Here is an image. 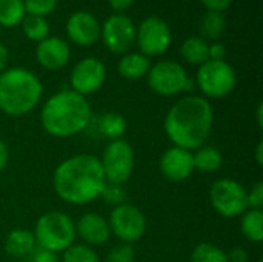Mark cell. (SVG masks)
Listing matches in <instances>:
<instances>
[{"mask_svg": "<svg viewBox=\"0 0 263 262\" xmlns=\"http://www.w3.org/2000/svg\"><path fill=\"white\" fill-rule=\"evenodd\" d=\"M105 185L100 159L88 153L62 161L52 174L55 195L69 205H86L99 199Z\"/></svg>", "mask_w": 263, "mask_h": 262, "instance_id": "cell-1", "label": "cell"}, {"mask_svg": "<svg viewBox=\"0 0 263 262\" xmlns=\"http://www.w3.org/2000/svg\"><path fill=\"white\" fill-rule=\"evenodd\" d=\"M214 124V111L208 99L185 96L166 113L163 128L174 147L193 151L208 139Z\"/></svg>", "mask_w": 263, "mask_h": 262, "instance_id": "cell-2", "label": "cell"}, {"mask_svg": "<svg viewBox=\"0 0 263 262\" xmlns=\"http://www.w3.org/2000/svg\"><path fill=\"white\" fill-rule=\"evenodd\" d=\"M91 120L92 108L89 100L71 88L52 94L40 111L43 130L54 137H72L85 131Z\"/></svg>", "mask_w": 263, "mask_h": 262, "instance_id": "cell-3", "label": "cell"}, {"mask_svg": "<svg viewBox=\"0 0 263 262\" xmlns=\"http://www.w3.org/2000/svg\"><path fill=\"white\" fill-rule=\"evenodd\" d=\"M42 94L40 79L23 66L8 68L0 74V110L11 117H20L32 111Z\"/></svg>", "mask_w": 263, "mask_h": 262, "instance_id": "cell-4", "label": "cell"}, {"mask_svg": "<svg viewBox=\"0 0 263 262\" xmlns=\"http://www.w3.org/2000/svg\"><path fill=\"white\" fill-rule=\"evenodd\" d=\"M32 235L39 249L60 253L74 244L76 222L63 212H48L37 219Z\"/></svg>", "mask_w": 263, "mask_h": 262, "instance_id": "cell-5", "label": "cell"}, {"mask_svg": "<svg viewBox=\"0 0 263 262\" xmlns=\"http://www.w3.org/2000/svg\"><path fill=\"white\" fill-rule=\"evenodd\" d=\"M194 82L202 91V97L222 99L236 88L237 74L227 60H206L199 66Z\"/></svg>", "mask_w": 263, "mask_h": 262, "instance_id": "cell-6", "label": "cell"}, {"mask_svg": "<svg viewBox=\"0 0 263 262\" xmlns=\"http://www.w3.org/2000/svg\"><path fill=\"white\" fill-rule=\"evenodd\" d=\"M100 159L108 184L123 185L133 174L136 165L134 148L125 139L109 141Z\"/></svg>", "mask_w": 263, "mask_h": 262, "instance_id": "cell-7", "label": "cell"}, {"mask_svg": "<svg viewBox=\"0 0 263 262\" xmlns=\"http://www.w3.org/2000/svg\"><path fill=\"white\" fill-rule=\"evenodd\" d=\"M210 202L214 212L223 218H237L248 210L245 187L228 178L217 179L211 185Z\"/></svg>", "mask_w": 263, "mask_h": 262, "instance_id": "cell-8", "label": "cell"}, {"mask_svg": "<svg viewBox=\"0 0 263 262\" xmlns=\"http://www.w3.org/2000/svg\"><path fill=\"white\" fill-rule=\"evenodd\" d=\"M190 76L186 69L174 60H160L151 65L146 80L148 86L159 96L171 97L183 93Z\"/></svg>", "mask_w": 263, "mask_h": 262, "instance_id": "cell-9", "label": "cell"}, {"mask_svg": "<svg viewBox=\"0 0 263 262\" xmlns=\"http://www.w3.org/2000/svg\"><path fill=\"white\" fill-rule=\"evenodd\" d=\"M173 42V32L170 25L157 17L149 15L137 26L136 31V43L146 57H157L168 51Z\"/></svg>", "mask_w": 263, "mask_h": 262, "instance_id": "cell-10", "label": "cell"}, {"mask_svg": "<svg viewBox=\"0 0 263 262\" xmlns=\"http://www.w3.org/2000/svg\"><path fill=\"white\" fill-rule=\"evenodd\" d=\"M109 230L123 244H133L146 232V218L140 208L131 204H122L112 208L109 219Z\"/></svg>", "mask_w": 263, "mask_h": 262, "instance_id": "cell-11", "label": "cell"}, {"mask_svg": "<svg viewBox=\"0 0 263 262\" xmlns=\"http://www.w3.org/2000/svg\"><path fill=\"white\" fill-rule=\"evenodd\" d=\"M136 31L137 26L134 25L133 19L126 14L114 12L109 15L100 31V37L103 45L114 54H126L136 45Z\"/></svg>", "mask_w": 263, "mask_h": 262, "instance_id": "cell-12", "label": "cell"}, {"mask_svg": "<svg viewBox=\"0 0 263 262\" xmlns=\"http://www.w3.org/2000/svg\"><path fill=\"white\" fill-rule=\"evenodd\" d=\"M106 79V66L97 57H85L79 60L69 74L71 90L82 94L89 96L97 93Z\"/></svg>", "mask_w": 263, "mask_h": 262, "instance_id": "cell-13", "label": "cell"}, {"mask_svg": "<svg viewBox=\"0 0 263 262\" xmlns=\"http://www.w3.org/2000/svg\"><path fill=\"white\" fill-rule=\"evenodd\" d=\"M66 34L79 46H91L100 39L102 25L97 17L88 11H76L66 20Z\"/></svg>", "mask_w": 263, "mask_h": 262, "instance_id": "cell-14", "label": "cell"}, {"mask_svg": "<svg viewBox=\"0 0 263 262\" xmlns=\"http://www.w3.org/2000/svg\"><path fill=\"white\" fill-rule=\"evenodd\" d=\"M159 170L162 176L171 182H182L188 179L194 171L193 151L173 145L162 154Z\"/></svg>", "mask_w": 263, "mask_h": 262, "instance_id": "cell-15", "label": "cell"}, {"mask_svg": "<svg viewBox=\"0 0 263 262\" xmlns=\"http://www.w3.org/2000/svg\"><path fill=\"white\" fill-rule=\"evenodd\" d=\"M71 59V48L62 37L48 36L35 46V60L39 65L49 71H57L66 66Z\"/></svg>", "mask_w": 263, "mask_h": 262, "instance_id": "cell-16", "label": "cell"}, {"mask_svg": "<svg viewBox=\"0 0 263 262\" xmlns=\"http://www.w3.org/2000/svg\"><path fill=\"white\" fill-rule=\"evenodd\" d=\"M76 233L85 246H103L111 236L108 221L99 213H85L76 222Z\"/></svg>", "mask_w": 263, "mask_h": 262, "instance_id": "cell-17", "label": "cell"}, {"mask_svg": "<svg viewBox=\"0 0 263 262\" xmlns=\"http://www.w3.org/2000/svg\"><path fill=\"white\" fill-rule=\"evenodd\" d=\"M35 247L34 235L26 229H14L5 238V252L11 258H26Z\"/></svg>", "mask_w": 263, "mask_h": 262, "instance_id": "cell-18", "label": "cell"}, {"mask_svg": "<svg viewBox=\"0 0 263 262\" xmlns=\"http://www.w3.org/2000/svg\"><path fill=\"white\" fill-rule=\"evenodd\" d=\"M149 68L151 60L142 53H126L122 56L117 65L119 74L126 80H139L142 77H146Z\"/></svg>", "mask_w": 263, "mask_h": 262, "instance_id": "cell-19", "label": "cell"}, {"mask_svg": "<svg viewBox=\"0 0 263 262\" xmlns=\"http://www.w3.org/2000/svg\"><path fill=\"white\" fill-rule=\"evenodd\" d=\"M97 128H99V133L105 139H108V141H117V139H122L125 136L126 128H128V124H126V119L120 113L108 111V113H105V114L100 116L99 124H97Z\"/></svg>", "mask_w": 263, "mask_h": 262, "instance_id": "cell-20", "label": "cell"}, {"mask_svg": "<svg viewBox=\"0 0 263 262\" xmlns=\"http://www.w3.org/2000/svg\"><path fill=\"white\" fill-rule=\"evenodd\" d=\"M208 42L202 39L200 36H193L188 37L182 42L180 46V54L185 62L190 65H197L200 66L208 60Z\"/></svg>", "mask_w": 263, "mask_h": 262, "instance_id": "cell-21", "label": "cell"}, {"mask_svg": "<svg viewBox=\"0 0 263 262\" xmlns=\"http://www.w3.org/2000/svg\"><path fill=\"white\" fill-rule=\"evenodd\" d=\"M240 230L243 236L254 244L263 241V212L262 208H248L240 219Z\"/></svg>", "mask_w": 263, "mask_h": 262, "instance_id": "cell-22", "label": "cell"}, {"mask_svg": "<svg viewBox=\"0 0 263 262\" xmlns=\"http://www.w3.org/2000/svg\"><path fill=\"white\" fill-rule=\"evenodd\" d=\"M193 162H194V170H199L202 173H214L222 167L223 158L217 148L202 145L193 153Z\"/></svg>", "mask_w": 263, "mask_h": 262, "instance_id": "cell-23", "label": "cell"}, {"mask_svg": "<svg viewBox=\"0 0 263 262\" xmlns=\"http://www.w3.org/2000/svg\"><path fill=\"white\" fill-rule=\"evenodd\" d=\"M227 28V20L223 17V12H216V11H206L203 17L200 19L199 31L202 39H211L216 40L219 39Z\"/></svg>", "mask_w": 263, "mask_h": 262, "instance_id": "cell-24", "label": "cell"}, {"mask_svg": "<svg viewBox=\"0 0 263 262\" xmlns=\"http://www.w3.org/2000/svg\"><path fill=\"white\" fill-rule=\"evenodd\" d=\"M26 11L23 0H0V26L14 28L22 23Z\"/></svg>", "mask_w": 263, "mask_h": 262, "instance_id": "cell-25", "label": "cell"}, {"mask_svg": "<svg viewBox=\"0 0 263 262\" xmlns=\"http://www.w3.org/2000/svg\"><path fill=\"white\" fill-rule=\"evenodd\" d=\"M20 25H22L25 37L29 39L31 42L39 43V42H42L43 39H46L49 36V23H48V20L45 17L26 14Z\"/></svg>", "mask_w": 263, "mask_h": 262, "instance_id": "cell-26", "label": "cell"}, {"mask_svg": "<svg viewBox=\"0 0 263 262\" xmlns=\"http://www.w3.org/2000/svg\"><path fill=\"white\" fill-rule=\"evenodd\" d=\"M191 262H228V258L219 246L202 242L194 247L191 253Z\"/></svg>", "mask_w": 263, "mask_h": 262, "instance_id": "cell-27", "label": "cell"}, {"mask_svg": "<svg viewBox=\"0 0 263 262\" xmlns=\"http://www.w3.org/2000/svg\"><path fill=\"white\" fill-rule=\"evenodd\" d=\"M60 262H100V258L89 246L74 242L69 249L63 252V258Z\"/></svg>", "mask_w": 263, "mask_h": 262, "instance_id": "cell-28", "label": "cell"}, {"mask_svg": "<svg viewBox=\"0 0 263 262\" xmlns=\"http://www.w3.org/2000/svg\"><path fill=\"white\" fill-rule=\"evenodd\" d=\"M59 0H23L25 11L29 15L46 17L57 8Z\"/></svg>", "mask_w": 263, "mask_h": 262, "instance_id": "cell-29", "label": "cell"}, {"mask_svg": "<svg viewBox=\"0 0 263 262\" xmlns=\"http://www.w3.org/2000/svg\"><path fill=\"white\" fill-rule=\"evenodd\" d=\"M134 259H136V252L133 244L122 242L120 246H116L108 252L105 262H134Z\"/></svg>", "mask_w": 263, "mask_h": 262, "instance_id": "cell-30", "label": "cell"}, {"mask_svg": "<svg viewBox=\"0 0 263 262\" xmlns=\"http://www.w3.org/2000/svg\"><path fill=\"white\" fill-rule=\"evenodd\" d=\"M100 198L106 202V204H111L114 207L117 205H122L126 202V191L122 185H116V184H108L105 185Z\"/></svg>", "mask_w": 263, "mask_h": 262, "instance_id": "cell-31", "label": "cell"}, {"mask_svg": "<svg viewBox=\"0 0 263 262\" xmlns=\"http://www.w3.org/2000/svg\"><path fill=\"white\" fill-rule=\"evenodd\" d=\"M247 202L248 208H262L263 207V182H257L254 187H251L250 191H247Z\"/></svg>", "mask_w": 263, "mask_h": 262, "instance_id": "cell-32", "label": "cell"}, {"mask_svg": "<svg viewBox=\"0 0 263 262\" xmlns=\"http://www.w3.org/2000/svg\"><path fill=\"white\" fill-rule=\"evenodd\" d=\"M31 262H60V259L57 253L35 247V250L31 253Z\"/></svg>", "mask_w": 263, "mask_h": 262, "instance_id": "cell-33", "label": "cell"}, {"mask_svg": "<svg viewBox=\"0 0 263 262\" xmlns=\"http://www.w3.org/2000/svg\"><path fill=\"white\" fill-rule=\"evenodd\" d=\"M227 46L220 42H214L208 45V60H225Z\"/></svg>", "mask_w": 263, "mask_h": 262, "instance_id": "cell-34", "label": "cell"}, {"mask_svg": "<svg viewBox=\"0 0 263 262\" xmlns=\"http://www.w3.org/2000/svg\"><path fill=\"white\" fill-rule=\"evenodd\" d=\"M202 5L206 8V11H216V12H223L227 11L234 0H200Z\"/></svg>", "mask_w": 263, "mask_h": 262, "instance_id": "cell-35", "label": "cell"}, {"mask_svg": "<svg viewBox=\"0 0 263 262\" xmlns=\"http://www.w3.org/2000/svg\"><path fill=\"white\" fill-rule=\"evenodd\" d=\"M227 258H228V262H248L250 256H248V252L245 249L236 247L227 255Z\"/></svg>", "mask_w": 263, "mask_h": 262, "instance_id": "cell-36", "label": "cell"}, {"mask_svg": "<svg viewBox=\"0 0 263 262\" xmlns=\"http://www.w3.org/2000/svg\"><path fill=\"white\" fill-rule=\"evenodd\" d=\"M109 2V6L117 12V14H123L126 9L131 8L133 2L134 0H108Z\"/></svg>", "mask_w": 263, "mask_h": 262, "instance_id": "cell-37", "label": "cell"}, {"mask_svg": "<svg viewBox=\"0 0 263 262\" xmlns=\"http://www.w3.org/2000/svg\"><path fill=\"white\" fill-rule=\"evenodd\" d=\"M8 159H9V150L8 145L0 139V173L5 170V167L8 165Z\"/></svg>", "mask_w": 263, "mask_h": 262, "instance_id": "cell-38", "label": "cell"}, {"mask_svg": "<svg viewBox=\"0 0 263 262\" xmlns=\"http://www.w3.org/2000/svg\"><path fill=\"white\" fill-rule=\"evenodd\" d=\"M8 59H9V51H8V48L0 42V74L6 69Z\"/></svg>", "mask_w": 263, "mask_h": 262, "instance_id": "cell-39", "label": "cell"}, {"mask_svg": "<svg viewBox=\"0 0 263 262\" xmlns=\"http://www.w3.org/2000/svg\"><path fill=\"white\" fill-rule=\"evenodd\" d=\"M254 159H256V164L259 167L263 165V141H259L256 148H254Z\"/></svg>", "mask_w": 263, "mask_h": 262, "instance_id": "cell-40", "label": "cell"}, {"mask_svg": "<svg viewBox=\"0 0 263 262\" xmlns=\"http://www.w3.org/2000/svg\"><path fill=\"white\" fill-rule=\"evenodd\" d=\"M256 120H257V127L263 128V103L259 102L257 110H256Z\"/></svg>", "mask_w": 263, "mask_h": 262, "instance_id": "cell-41", "label": "cell"}, {"mask_svg": "<svg viewBox=\"0 0 263 262\" xmlns=\"http://www.w3.org/2000/svg\"><path fill=\"white\" fill-rule=\"evenodd\" d=\"M0 31H2V26H0Z\"/></svg>", "mask_w": 263, "mask_h": 262, "instance_id": "cell-42", "label": "cell"}]
</instances>
